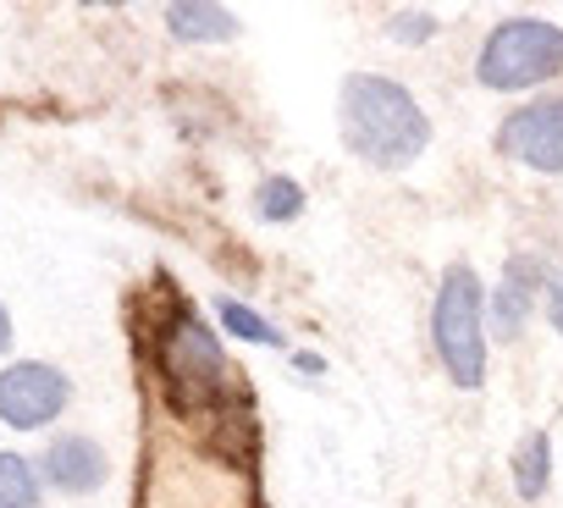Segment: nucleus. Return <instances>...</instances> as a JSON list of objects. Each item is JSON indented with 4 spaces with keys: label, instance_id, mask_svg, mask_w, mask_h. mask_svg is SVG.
<instances>
[{
    "label": "nucleus",
    "instance_id": "39448f33",
    "mask_svg": "<svg viewBox=\"0 0 563 508\" xmlns=\"http://www.w3.org/2000/svg\"><path fill=\"white\" fill-rule=\"evenodd\" d=\"M497 150L525 172L563 177V95H536L519 111H508L497 128Z\"/></svg>",
    "mask_w": 563,
    "mask_h": 508
},
{
    "label": "nucleus",
    "instance_id": "4468645a",
    "mask_svg": "<svg viewBox=\"0 0 563 508\" xmlns=\"http://www.w3.org/2000/svg\"><path fill=\"white\" fill-rule=\"evenodd\" d=\"M541 299H547V321H552V332H563V272L547 266V288H541Z\"/></svg>",
    "mask_w": 563,
    "mask_h": 508
},
{
    "label": "nucleus",
    "instance_id": "f8f14e48",
    "mask_svg": "<svg viewBox=\"0 0 563 508\" xmlns=\"http://www.w3.org/2000/svg\"><path fill=\"white\" fill-rule=\"evenodd\" d=\"M45 481L23 453H0V508H40Z\"/></svg>",
    "mask_w": 563,
    "mask_h": 508
},
{
    "label": "nucleus",
    "instance_id": "0eeeda50",
    "mask_svg": "<svg viewBox=\"0 0 563 508\" xmlns=\"http://www.w3.org/2000/svg\"><path fill=\"white\" fill-rule=\"evenodd\" d=\"M40 481L62 497H95L106 481H111V453L95 442V437H56L45 453H40Z\"/></svg>",
    "mask_w": 563,
    "mask_h": 508
},
{
    "label": "nucleus",
    "instance_id": "9d476101",
    "mask_svg": "<svg viewBox=\"0 0 563 508\" xmlns=\"http://www.w3.org/2000/svg\"><path fill=\"white\" fill-rule=\"evenodd\" d=\"M305 205H310V194H305L294 177H282V172L260 177V188H254V216H260V221H271V227L299 221V216H305Z\"/></svg>",
    "mask_w": 563,
    "mask_h": 508
},
{
    "label": "nucleus",
    "instance_id": "9b49d317",
    "mask_svg": "<svg viewBox=\"0 0 563 508\" xmlns=\"http://www.w3.org/2000/svg\"><path fill=\"white\" fill-rule=\"evenodd\" d=\"M216 305V316H221V327L238 338V343H260V349H288V343H282V332L260 316V310H249L243 299H232V294H216L210 299Z\"/></svg>",
    "mask_w": 563,
    "mask_h": 508
},
{
    "label": "nucleus",
    "instance_id": "ddd939ff",
    "mask_svg": "<svg viewBox=\"0 0 563 508\" xmlns=\"http://www.w3.org/2000/svg\"><path fill=\"white\" fill-rule=\"evenodd\" d=\"M437 34V12H387V40H398V45H426Z\"/></svg>",
    "mask_w": 563,
    "mask_h": 508
},
{
    "label": "nucleus",
    "instance_id": "f257e3e1",
    "mask_svg": "<svg viewBox=\"0 0 563 508\" xmlns=\"http://www.w3.org/2000/svg\"><path fill=\"white\" fill-rule=\"evenodd\" d=\"M338 139L376 172H409L431 150V117L398 78L349 73L338 89Z\"/></svg>",
    "mask_w": 563,
    "mask_h": 508
},
{
    "label": "nucleus",
    "instance_id": "1a4fd4ad",
    "mask_svg": "<svg viewBox=\"0 0 563 508\" xmlns=\"http://www.w3.org/2000/svg\"><path fill=\"white\" fill-rule=\"evenodd\" d=\"M508 470H514V497L519 503H541L547 486H552V437L547 431H525V442L514 448Z\"/></svg>",
    "mask_w": 563,
    "mask_h": 508
},
{
    "label": "nucleus",
    "instance_id": "7ed1b4c3",
    "mask_svg": "<svg viewBox=\"0 0 563 508\" xmlns=\"http://www.w3.org/2000/svg\"><path fill=\"white\" fill-rule=\"evenodd\" d=\"M563 73V29L547 18H508L475 56V84L492 95H525Z\"/></svg>",
    "mask_w": 563,
    "mask_h": 508
},
{
    "label": "nucleus",
    "instance_id": "20e7f679",
    "mask_svg": "<svg viewBox=\"0 0 563 508\" xmlns=\"http://www.w3.org/2000/svg\"><path fill=\"white\" fill-rule=\"evenodd\" d=\"M67 404H73V382L51 360H18L0 371V420L12 431H45L51 420H62Z\"/></svg>",
    "mask_w": 563,
    "mask_h": 508
},
{
    "label": "nucleus",
    "instance_id": "6e6552de",
    "mask_svg": "<svg viewBox=\"0 0 563 508\" xmlns=\"http://www.w3.org/2000/svg\"><path fill=\"white\" fill-rule=\"evenodd\" d=\"M166 29L183 45H227V40H238L243 23L221 0H177V7H166Z\"/></svg>",
    "mask_w": 563,
    "mask_h": 508
},
{
    "label": "nucleus",
    "instance_id": "2eb2a0df",
    "mask_svg": "<svg viewBox=\"0 0 563 508\" xmlns=\"http://www.w3.org/2000/svg\"><path fill=\"white\" fill-rule=\"evenodd\" d=\"M0 354H12V316H7V305H0Z\"/></svg>",
    "mask_w": 563,
    "mask_h": 508
},
{
    "label": "nucleus",
    "instance_id": "423d86ee",
    "mask_svg": "<svg viewBox=\"0 0 563 508\" xmlns=\"http://www.w3.org/2000/svg\"><path fill=\"white\" fill-rule=\"evenodd\" d=\"M541 288H547V261L514 254V261L503 266V277H497V288L486 294V332L497 343H519L536 305H541Z\"/></svg>",
    "mask_w": 563,
    "mask_h": 508
},
{
    "label": "nucleus",
    "instance_id": "f03ea898",
    "mask_svg": "<svg viewBox=\"0 0 563 508\" xmlns=\"http://www.w3.org/2000/svg\"><path fill=\"white\" fill-rule=\"evenodd\" d=\"M431 349L459 393L486 387V283L475 266H448L431 294Z\"/></svg>",
    "mask_w": 563,
    "mask_h": 508
}]
</instances>
